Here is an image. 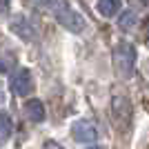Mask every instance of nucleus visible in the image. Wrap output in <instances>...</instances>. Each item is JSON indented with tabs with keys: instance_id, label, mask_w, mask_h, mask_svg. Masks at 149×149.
<instances>
[{
	"instance_id": "obj_5",
	"label": "nucleus",
	"mask_w": 149,
	"mask_h": 149,
	"mask_svg": "<svg viewBox=\"0 0 149 149\" xmlns=\"http://www.w3.org/2000/svg\"><path fill=\"white\" fill-rule=\"evenodd\" d=\"M71 136H74L76 143L82 145H91L96 138H98V127L91 123V120H76L71 125Z\"/></svg>"
},
{
	"instance_id": "obj_11",
	"label": "nucleus",
	"mask_w": 149,
	"mask_h": 149,
	"mask_svg": "<svg viewBox=\"0 0 149 149\" xmlns=\"http://www.w3.org/2000/svg\"><path fill=\"white\" fill-rule=\"evenodd\" d=\"M143 38H145V42H147V47H149V16L143 20Z\"/></svg>"
},
{
	"instance_id": "obj_10",
	"label": "nucleus",
	"mask_w": 149,
	"mask_h": 149,
	"mask_svg": "<svg viewBox=\"0 0 149 149\" xmlns=\"http://www.w3.org/2000/svg\"><path fill=\"white\" fill-rule=\"evenodd\" d=\"M2 140H9V136H11V116H9V111H2Z\"/></svg>"
},
{
	"instance_id": "obj_1",
	"label": "nucleus",
	"mask_w": 149,
	"mask_h": 149,
	"mask_svg": "<svg viewBox=\"0 0 149 149\" xmlns=\"http://www.w3.org/2000/svg\"><path fill=\"white\" fill-rule=\"evenodd\" d=\"M29 2H33L42 11H49L58 20V25H62L71 33H80L85 29V25H87L80 13L76 11V9H71L69 0H29Z\"/></svg>"
},
{
	"instance_id": "obj_6",
	"label": "nucleus",
	"mask_w": 149,
	"mask_h": 149,
	"mask_svg": "<svg viewBox=\"0 0 149 149\" xmlns=\"http://www.w3.org/2000/svg\"><path fill=\"white\" fill-rule=\"evenodd\" d=\"M25 113L27 118L31 120V123H42L45 118H47V113H45V105L40 98H29L25 102Z\"/></svg>"
},
{
	"instance_id": "obj_13",
	"label": "nucleus",
	"mask_w": 149,
	"mask_h": 149,
	"mask_svg": "<svg viewBox=\"0 0 149 149\" xmlns=\"http://www.w3.org/2000/svg\"><path fill=\"white\" fill-rule=\"evenodd\" d=\"M7 7H9V0H5V2H2V11H7Z\"/></svg>"
},
{
	"instance_id": "obj_9",
	"label": "nucleus",
	"mask_w": 149,
	"mask_h": 149,
	"mask_svg": "<svg viewBox=\"0 0 149 149\" xmlns=\"http://www.w3.org/2000/svg\"><path fill=\"white\" fill-rule=\"evenodd\" d=\"M136 25H138V16L134 11H127L125 16H120V20H118V29L120 31H131Z\"/></svg>"
},
{
	"instance_id": "obj_2",
	"label": "nucleus",
	"mask_w": 149,
	"mask_h": 149,
	"mask_svg": "<svg viewBox=\"0 0 149 149\" xmlns=\"http://www.w3.org/2000/svg\"><path fill=\"white\" fill-rule=\"evenodd\" d=\"M113 69H116V74H118V78H131V74H134V69H136V60H138V54H136V47L131 42H127V40H123V42H118L116 47H113Z\"/></svg>"
},
{
	"instance_id": "obj_4",
	"label": "nucleus",
	"mask_w": 149,
	"mask_h": 149,
	"mask_svg": "<svg viewBox=\"0 0 149 149\" xmlns=\"http://www.w3.org/2000/svg\"><path fill=\"white\" fill-rule=\"evenodd\" d=\"M9 87L16 96H29L33 91V78H31V71L27 67L16 69L9 78Z\"/></svg>"
},
{
	"instance_id": "obj_8",
	"label": "nucleus",
	"mask_w": 149,
	"mask_h": 149,
	"mask_svg": "<svg viewBox=\"0 0 149 149\" xmlns=\"http://www.w3.org/2000/svg\"><path fill=\"white\" fill-rule=\"evenodd\" d=\"M120 7H123L120 0H96V11L102 18H113L120 11Z\"/></svg>"
},
{
	"instance_id": "obj_14",
	"label": "nucleus",
	"mask_w": 149,
	"mask_h": 149,
	"mask_svg": "<svg viewBox=\"0 0 149 149\" xmlns=\"http://www.w3.org/2000/svg\"><path fill=\"white\" fill-rule=\"evenodd\" d=\"M85 149H102V147H98V145H89V147H85Z\"/></svg>"
},
{
	"instance_id": "obj_12",
	"label": "nucleus",
	"mask_w": 149,
	"mask_h": 149,
	"mask_svg": "<svg viewBox=\"0 0 149 149\" xmlns=\"http://www.w3.org/2000/svg\"><path fill=\"white\" fill-rule=\"evenodd\" d=\"M42 149H62L60 145L56 143V140H47V143H45V147Z\"/></svg>"
},
{
	"instance_id": "obj_7",
	"label": "nucleus",
	"mask_w": 149,
	"mask_h": 149,
	"mask_svg": "<svg viewBox=\"0 0 149 149\" xmlns=\"http://www.w3.org/2000/svg\"><path fill=\"white\" fill-rule=\"evenodd\" d=\"M11 31L13 33H18L22 40H33V27L29 25V20L22 18V16H18V18H13L11 20Z\"/></svg>"
},
{
	"instance_id": "obj_3",
	"label": "nucleus",
	"mask_w": 149,
	"mask_h": 149,
	"mask_svg": "<svg viewBox=\"0 0 149 149\" xmlns=\"http://www.w3.org/2000/svg\"><path fill=\"white\" fill-rule=\"evenodd\" d=\"M111 113H113V120L120 129L129 127L131 123V102L127 98V93H120V91H113L111 96Z\"/></svg>"
}]
</instances>
